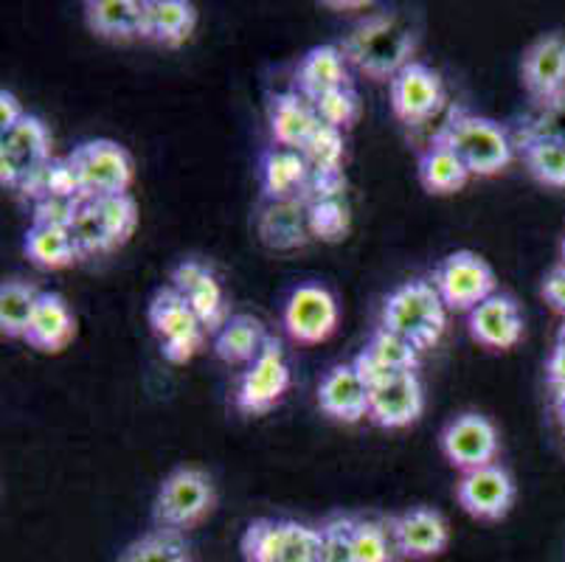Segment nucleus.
I'll return each instance as SVG.
<instances>
[{
  "instance_id": "1",
  "label": "nucleus",
  "mask_w": 565,
  "mask_h": 562,
  "mask_svg": "<svg viewBox=\"0 0 565 562\" xmlns=\"http://www.w3.org/2000/svg\"><path fill=\"white\" fill-rule=\"evenodd\" d=\"M347 62L366 74L369 79L392 82L416 51V31L405 18L394 12L369 14L366 20L354 25L341 45Z\"/></svg>"
},
{
  "instance_id": "2",
  "label": "nucleus",
  "mask_w": 565,
  "mask_h": 562,
  "mask_svg": "<svg viewBox=\"0 0 565 562\" xmlns=\"http://www.w3.org/2000/svg\"><path fill=\"white\" fill-rule=\"evenodd\" d=\"M436 144L454 149L461 158L470 174L479 178H492L503 172L515 158V144H512L510 130L501 127L492 118L470 113L465 107H454L434 136Z\"/></svg>"
},
{
  "instance_id": "3",
  "label": "nucleus",
  "mask_w": 565,
  "mask_h": 562,
  "mask_svg": "<svg viewBox=\"0 0 565 562\" xmlns=\"http://www.w3.org/2000/svg\"><path fill=\"white\" fill-rule=\"evenodd\" d=\"M380 327L411 340L416 349H430L439 343L448 327V307L441 301L434 282H405L385 298Z\"/></svg>"
},
{
  "instance_id": "4",
  "label": "nucleus",
  "mask_w": 565,
  "mask_h": 562,
  "mask_svg": "<svg viewBox=\"0 0 565 562\" xmlns=\"http://www.w3.org/2000/svg\"><path fill=\"white\" fill-rule=\"evenodd\" d=\"M68 163L76 174L82 200L127 194L132 178H136L130 152L125 147H118L116 141H107V138L79 144L68 155Z\"/></svg>"
},
{
  "instance_id": "5",
  "label": "nucleus",
  "mask_w": 565,
  "mask_h": 562,
  "mask_svg": "<svg viewBox=\"0 0 565 562\" xmlns=\"http://www.w3.org/2000/svg\"><path fill=\"white\" fill-rule=\"evenodd\" d=\"M214 484L205 473L181 467L161 484L156 498V523L167 532H183L198 526L214 509Z\"/></svg>"
},
{
  "instance_id": "6",
  "label": "nucleus",
  "mask_w": 565,
  "mask_h": 562,
  "mask_svg": "<svg viewBox=\"0 0 565 562\" xmlns=\"http://www.w3.org/2000/svg\"><path fill=\"white\" fill-rule=\"evenodd\" d=\"M51 158V132L38 116H25L12 130L0 132V183L20 192Z\"/></svg>"
},
{
  "instance_id": "7",
  "label": "nucleus",
  "mask_w": 565,
  "mask_h": 562,
  "mask_svg": "<svg viewBox=\"0 0 565 562\" xmlns=\"http://www.w3.org/2000/svg\"><path fill=\"white\" fill-rule=\"evenodd\" d=\"M150 327L161 338L169 363H189L203 349L205 329L174 287H161L150 301Z\"/></svg>"
},
{
  "instance_id": "8",
  "label": "nucleus",
  "mask_w": 565,
  "mask_h": 562,
  "mask_svg": "<svg viewBox=\"0 0 565 562\" xmlns=\"http://www.w3.org/2000/svg\"><path fill=\"white\" fill-rule=\"evenodd\" d=\"M495 273L472 251H456L445 256L434 271V287L439 290L445 307L467 312L495 296Z\"/></svg>"
},
{
  "instance_id": "9",
  "label": "nucleus",
  "mask_w": 565,
  "mask_h": 562,
  "mask_svg": "<svg viewBox=\"0 0 565 562\" xmlns=\"http://www.w3.org/2000/svg\"><path fill=\"white\" fill-rule=\"evenodd\" d=\"M287 389H290V363H287L279 340L270 338L259 358L245 365L243 378L236 383L234 402L243 414L259 416L274 411L281 396L287 394Z\"/></svg>"
},
{
  "instance_id": "10",
  "label": "nucleus",
  "mask_w": 565,
  "mask_h": 562,
  "mask_svg": "<svg viewBox=\"0 0 565 562\" xmlns=\"http://www.w3.org/2000/svg\"><path fill=\"white\" fill-rule=\"evenodd\" d=\"M439 445L445 458L461 473L490 467V464H495L498 450H501L495 425L487 416L472 414V411L470 414H459L445 425Z\"/></svg>"
},
{
  "instance_id": "11",
  "label": "nucleus",
  "mask_w": 565,
  "mask_h": 562,
  "mask_svg": "<svg viewBox=\"0 0 565 562\" xmlns=\"http://www.w3.org/2000/svg\"><path fill=\"white\" fill-rule=\"evenodd\" d=\"M392 93V110L408 127L430 121L436 113L445 107V85L441 76L436 74L425 62H411L388 82Z\"/></svg>"
},
{
  "instance_id": "12",
  "label": "nucleus",
  "mask_w": 565,
  "mask_h": 562,
  "mask_svg": "<svg viewBox=\"0 0 565 562\" xmlns=\"http://www.w3.org/2000/svg\"><path fill=\"white\" fill-rule=\"evenodd\" d=\"M338 301L327 287L301 285L290 293L285 307V329L296 343L316 347L330 340L338 329Z\"/></svg>"
},
{
  "instance_id": "13",
  "label": "nucleus",
  "mask_w": 565,
  "mask_h": 562,
  "mask_svg": "<svg viewBox=\"0 0 565 562\" xmlns=\"http://www.w3.org/2000/svg\"><path fill=\"white\" fill-rule=\"evenodd\" d=\"M425 409L423 380L416 371H397L369 391V420L388 431L414 425Z\"/></svg>"
},
{
  "instance_id": "14",
  "label": "nucleus",
  "mask_w": 565,
  "mask_h": 562,
  "mask_svg": "<svg viewBox=\"0 0 565 562\" xmlns=\"http://www.w3.org/2000/svg\"><path fill=\"white\" fill-rule=\"evenodd\" d=\"M456 498L467 515L479 520H501L515 503V481L501 464H490L481 470L461 473L456 484Z\"/></svg>"
},
{
  "instance_id": "15",
  "label": "nucleus",
  "mask_w": 565,
  "mask_h": 562,
  "mask_svg": "<svg viewBox=\"0 0 565 562\" xmlns=\"http://www.w3.org/2000/svg\"><path fill=\"white\" fill-rule=\"evenodd\" d=\"M169 287H174V290L186 298L189 309H192L194 318L203 324L205 332L217 335L220 329H223V324L231 318L228 309H225L223 287H220L217 276H214L203 262H181V265L172 271Z\"/></svg>"
},
{
  "instance_id": "16",
  "label": "nucleus",
  "mask_w": 565,
  "mask_h": 562,
  "mask_svg": "<svg viewBox=\"0 0 565 562\" xmlns=\"http://www.w3.org/2000/svg\"><path fill=\"white\" fill-rule=\"evenodd\" d=\"M521 76L526 91L543 105L565 99V38L546 34L529 45L521 62Z\"/></svg>"
},
{
  "instance_id": "17",
  "label": "nucleus",
  "mask_w": 565,
  "mask_h": 562,
  "mask_svg": "<svg viewBox=\"0 0 565 562\" xmlns=\"http://www.w3.org/2000/svg\"><path fill=\"white\" fill-rule=\"evenodd\" d=\"M467 329H470L472 340L484 349L507 352V349L518 347V340L523 338L521 307L512 296L495 293L467 316Z\"/></svg>"
},
{
  "instance_id": "18",
  "label": "nucleus",
  "mask_w": 565,
  "mask_h": 562,
  "mask_svg": "<svg viewBox=\"0 0 565 562\" xmlns=\"http://www.w3.org/2000/svg\"><path fill=\"white\" fill-rule=\"evenodd\" d=\"M388 526H392L397 551L408 560H430L448 549L450 526L436 509L414 507L397 515Z\"/></svg>"
},
{
  "instance_id": "19",
  "label": "nucleus",
  "mask_w": 565,
  "mask_h": 562,
  "mask_svg": "<svg viewBox=\"0 0 565 562\" xmlns=\"http://www.w3.org/2000/svg\"><path fill=\"white\" fill-rule=\"evenodd\" d=\"M318 405L327 416L343 422V425H358L369 416V385L352 363H341L323 374L318 385Z\"/></svg>"
},
{
  "instance_id": "20",
  "label": "nucleus",
  "mask_w": 565,
  "mask_h": 562,
  "mask_svg": "<svg viewBox=\"0 0 565 562\" xmlns=\"http://www.w3.org/2000/svg\"><path fill=\"white\" fill-rule=\"evenodd\" d=\"M87 25L105 40L127 43V40H147L150 31V0H87Z\"/></svg>"
},
{
  "instance_id": "21",
  "label": "nucleus",
  "mask_w": 565,
  "mask_h": 562,
  "mask_svg": "<svg viewBox=\"0 0 565 562\" xmlns=\"http://www.w3.org/2000/svg\"><path fill=\"white\" fill-rule=\"evenodd\" d=\"M310 180L312 172L299 149L274 147L262 155V192L267 203H290V200L305 203Z\"/></svg>"
},
{
  "instance_id": "22",
  "label": "nucleus",
  "mask_w": 565,
  "mask_h": 562,
  "mask_svg": "<svg viewBox=\"0 0 565 562\" xmlns=\"http://www.w3.org/2000/svg\"><path fill=\"white\" fill-rule=\"evenodd\" d=\"M267 121H270V136L279 147L299 149L312 138V132L321 127L316 105L305 99L299 91H287L274 96L267 107Z\"/></svg>"
},
{
  "instance_id": "23",
  "label": "nucleus",
  "mask_w": 565,
  "mask_h": 562,
  "mask_svg": "<svg viewBox=\"0 0 565 562\" xmlns=\"http://www.w3.org/2000/svg\"><path fill=\"white\" fill-rule=\"evenodd\" d=\"M76 338V318L60 293H40L25 343L43 354H60Z\"/></svg>"
},
{
  "instance_id": "24",
  "label": "nucleus",
  "mask_w": 565,
  "mask_h": 562,
  "mask_svg": "<svg viewBox=\"0 0 565 562\" xmlns=\"http://www.w3.org/2000/svg\"><path fill=\"white\" fill-rule=\"evenodd\" d=\"M349 85V62L341 45H316L307 51L296 71V91L310 102Z\"/></svg>"
},
{
  "instance_id": "25",
  "label": "nucleus",
  "mask_w": 565,
  "mask_h": 562,
  "mask_svg": "<svg viewBox=\"0 0 565 562\" xmlns=\"http://www.w3.org/2000/svg\"><path fill=\"white\" fill-rule=\"evenodd\" d=\"M270 340L267 329L254 316H231L214 335V354L228 365H250Z\"/></svg>"
},
{
  "instance_id": "26",
  "label": "nucleus",
  "mask_w": 565,
  "mask_h": 562,
  "mask_svg": "<svg viewBox=\"0 0 565 562\" xmlns=\"http://www.w3.org/2000/svg\"><path fill=\"white\" fill-rule=\"evenodd\" d=\"M259 236L274 251L305 245L312 236L310 220H307V203H301V200L267 203V209L259 214Z\"/></svg>"
},
{
  "instance_id": "27",
  "label": "nucleus",
  "mask_w": 565,
  "mask_h": 562,
  "mask_svg": "<svg viewBox=\"0 0 565 562\" xmlns=\"http://www.w3.org/2000/svg\"><path fill=\"white\" fill-rule=\"evenodd\" d=\"M416 172H419V183L425 185V192L430 194H456L472 178L470 169L461 163L459 155L436 141H430L423 149Z\"/></svg>"
},
{
  "instance_id": "28",
  "label": "nucleus",
  "mask_w": 565,
  "mask_h": 562,
  "mask_svg": "<svg viewBox=\"0 0 565 562\" xmlns=\"http://www.w3.org/2000/svg\"><path fill=\"white\" fill-rule=\"evenodd\" d=\"M198 9L189 0H150V31L147 40H156L163 49H181L194 34Z\"/></svg>"
},
{
  "instance_id": "29",
  "label": "nucleus",
  "mask_w": 565,
  "mask_h": 562,
  "mask_svg": "<svg viewBox=\"0 0 565 562\" xmlns=\"http://www.w3.org/2000/svg\"><path fill=\"white\" fill-rule=\"evenodd\" d=\"M25 254L43 271H63L71 267L79 256L71 229H51V225H34L25 231Z\"/></svg>"
},
{
  "instance_id": "30",
  "label": "nucleus",
  "mask_w": 565,
  "mask_h": 562,
  "mask_svg": "<svg viewBox=\"0 0 565 562\" xmlns=\"http://www.w3.org/2000/svg\"><path fill=\"white\" fill-rule=\"evenodd\" d=\"M40 290H34L25 282H3L0 285V332L12 340H23L32 324L34 309H38Z\"/></svg>"
},
{
  "instance_id": "31",
  "label": "nucleus",
  "mask_w": 565,
  "mask_h": 562,
  "mask_svg": "<svg viewBox=\"0 0 565 562\" xmlns=\"http://www.w3.org/2000/svg\"><path fill=\"white\" fill-rule=\"evenodd\" d=\"M523 163L534 180L554 189H565V141L532 138L523 141Z\"/></svg>"
},
{
  "instance_id": "32",
  "label": "nucleus",
  "mask_w": 565,
  "mask_h": 562,
  "mask_svg": "<svg viewBox=\"0 0 565 562\" xmlns=\"http://www.w3.org/2000/svg\"><path fill=\"white\" fill-rule=\"evenodd\" d=\"M307 167L316 178L323 174H343V158H347V144H343V132L335 127H327L321 124L316 132H312L310 141L301 147Z\"/></svg>"
},
{
  "instance_id": "33",
  "label": "nucleus",
  "mask_w": 565,
  "mask_h": 562,
  "mask_svg": "<svg viewBox=\"0 0 565 562\" xmlns=\"http://www.w3.org/2000/svg\"><path fill=\"white\" fill-rule=\"evenodd\" d=\"M352 540L358 562H394L399 554L392 526L380 523V520H354Z\"/></svg>"
},
{
  "instance_id": "34",
  "label": "nucleus",
  "mask_w": 565,
  "mask_h": 562,
  "mask_svg": "<svg viewBox=\"0 0 565 562\" xmlns=\"http://www.w3.org/2000/svg\"><path fill=\"white\" fill-rule=\"evenodd\" d=\"M71 236H74L76 247H79V256H94V254H113L116 245H113L110 234H107L105 223H102L99 209H96L94 200H82L79 211L74 216V225H71Z\"/></svg>"
},
{
  "instance_id": "35",
  "label": "nucleus",
  "mask_w": 565,
  "mask_h": 562,
  "mask_svg": "<svg viewBox=\"0 0 565 562\" xmlns=\"http://www.w3.org/2000/svg\"><path fill=\"white\" fill-rule=\"evenodd\" d=\"M366 352L372 354L374 360H380V363H383L385 369H392V371H416L423 349H416L414 343H411V340L399 338L397 332H388V329L377 327V329H374L372 338H369Z\"/></svg>"
},
{
  "instance_id": "36",
  "label": "nucleus",
  "mask_w": 565,
  "mask_h": 562,
  "mask_svg": "<svg viewBox=\"0 0 565 562\" xmlns=\"http://www.w3.org/2000/svg\"><path fill=\"white\" fill-rule=\"evenodd\" d=\"M118 562H189V549L178 532H156L141 538Z\"/></svg>"
},
{
  "instance_id": "37",
  "label": "nucleus",
  "mask_w": 565,
  "mask_h": 562,
  "mask_svg": "<svg viewBox=\"0 0 565 562\" xmlns=\"http://www.w3.org/2000/svg\"><path fill=\"white\" fill-rule=\"evenodd\" d=\"M96 209H99L102 223H105L107 234H110L113 245L121 247L138 225V205L130 194H116V198H96Z\"/></svg>"
},
{
  "instance_id": "38",
  "label": "nucleus",
  "mask_w": 565,
  "mask_h": 562,
  "mask_svg": "<svg viewBox=\"0 0 565 562\" xmlns=\"http://www.w3.org/2000/svg\"><path fill=\"white\" fill-rule=\"evenodd\" d=\"M307 220H310V234L323 242H338L349 231V205L343 198L318 200L307 205Z\"/></svg>"
},
{
  "instance_id": "39",
  "label": "nucleus",
  "mask_w": 565,
  "mask_h": 562,
  "mask_svg": "<svg viewBox=\"0 0 565 562\" xmlns=\"http://www.w3.org/2000/svg\"><path fill=\"white\" fill-rule=\"evenodd\" d=\"M312 105H316L321 124L335 127V130L341 132L349 130V127L358 121V116H361V99H358V91H354L352 85L338 87V91L327 93V96L316 99Z\"/></svg>"
},
{
  "instance_id": "40",
  "label": "nucleus",
  "mask_w": 565,
  "mask_h": 562,
  "mask_svg": "<svg viewBox=\"0 0 565 562\" xmlns=\"http://www.w3.org/2000/svg\"><path fill=\"white\" fill-rule=\"evenodd\" d=\"M281 562H321V529L285 520L281 523Z\"/></svg>"
},
{
  "instance_id": "41",
  "label": "nucleus",
  "mask_w": 565,
  "mask_h": 562,
  "mask_svg": "<svg viewBox=\"0 0 565 562\" xmlns=\"http://www.w3.org/2000/svg\"><path fill=\"white\" fill-rule=\"evenodd\" d=\"M354 520L332 518L321 529V562H358L352 540Z\"/></svg>"
},
{
  "instance_id": "42",
  "label": "nucleus",
  "mask_w": 565,
  "mask_h": 562,
  "mask_svg": "<svg viewBox=\"0 0 565 562\" xmlns=\"http://www.w3.org/2000/svg\"><path fill=\"white\" fill-rule=\"evenodd\" d=\"M82 198H43L34 203L32 223L51 225V229H71L74 216L79 211Z\"/></svg>"
},
{
  "instance_id": "43",
  "label": "nucleus",
  "mask_w": 565,
  "mask_h": 562,
  "mask_svg": "<svg viewBox=\"0 0 565 562\" xmlns=\"http://www.w3.org/2000/svg\"><path fill=\"white\" fill-rule=\"evenodd\" d=\"M546 378H548V385H552V391H554V400H563L565 396V324L557 335V343H554L552 358H548Z\"/></svg>"
},
{
  "instance_id": "44",
  "label": "nucleus",
  "mask_w": 565,
  "mask_h": 562,
  "mask_svg": "<svg viewBox=\"0 0 565 562\" xmlns=\"http://www.w3.org/2000/svg\"><path fill=\"white\" fill-rule=\"evenodd\" d=\"M543 296H546V301L552 304L557 312L565 316V265H557L548 273L546 282H543Z\"/></svg>"
},
{
  "instance_id": "45",
  "label": "nucleus",
  "mask_w": 565,
  "mask_h": 562,
  "mask_svg": "<svg viewBox=\"0 0 565 562\" xmlns=\"http://www.w3.org/2000/svg\"><path fill=\"white\" fill-rule=\"evenodd\" d=\"M29 113L23 110L20 99L12 91H0V132L12 130L14 124H20Z\"/></svg>"
},
{
  "instance_id": "46",
  "label": "nucleus",
  "mask_w": 565,
  "mask_h": 562,
  "mask_svg": "<svg viewBox=\"0 0 565 562\" xmlns=\"http://www.w3.org/2000/svg\"><path fill=\"white\" fill-rule=\"evenodd\" d=\"M554 409H557V420H559V425H563V431H565V396H563V400H554Z\"/></svg>"
},
{
  "instance_id": "47",
  "label": "nucleus",
  "mask_w": 565,
  "mask_h": 562,
  "mask_svg": "<svg viewBox=\"0 0 565 562\" xmlns=\"http://www.w3.org/2000/svg\"><path fill=\"white\" fill-rule=\"evenodd\" d=\"M563 265H565V240H563Z\"/></svg>"
}]
</instances>
